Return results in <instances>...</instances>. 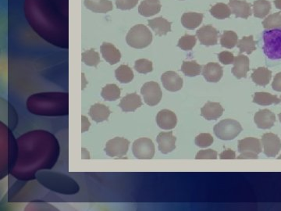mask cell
Here are the masks:
<instances>
[{
	"instance_id": "f35d334b",
	"label": "cell",
	"mask_w": 281,
	"mask_h": 211,
	"mask_svg": "<svg viewBox=\"0 0 281 211\" xmlns=\"http://www.w3.org/2000/svg\"><path fill=\"white\" fill-rule=\"evenodd\" d=\"M263 25L265 29L281 28V13L278 12L270 15L263 20Z\"/></svg>"
},
{
	"instance_id": "2e32d148",
	"label": "cell",
	"mask_w": 281,
	"mask_h": 211,
	"mask_svg": "<svg viewBox=\"0 0 281 211\" xmlns=\"http://www.w3.org/2000/svg\"><path fill=\"white\" fill-rule=\"evenodd\" d=\"M156 123L163 130H171L176 127L178 119L173 111L163 110L156 116Z\"/></svg>"
},
{
	"instance_id": "f546056e",
	"label": "cell",
	"mask_w": 281,
	"mask_h": 211,
	"mask_svg": "<svg viewBox=\"0 0 281 211\" xmlns=\"http://www.w3.org/2000/svg\"><path fill=\"white\" fill-rule=\"evenodd\" d=\"M271 10V4L267 0H256L253 3V14L258 18H264Z\"/></svg>"
},
{
	"instance_id": "bcb514c9",
	"label": "cell",
	"mask_w": 281,
	"mask_h": 211,
	"mask_svg": "<svg viewBox=\"0 0 281 211\" xmlns=\"http://www.w3.org/2000/svg\"><path fill=\"white\" fill-rule=\"evenodd\" d=\"M272 88L276 92H281V72L275 75L274 79L272 83Z\"/></svg>"
},
{
	"instance_id": "c3c4849f",
	"label": "cell",
	"mask_w": 281,
	"mask_h": 211,
	"mask_svg": "<svg viewBox=\"0 0 281 211\" xmlns=\"http://www.w3.org/2000/svg\"><path fill=\"white\" fill-rule=\"evenodd\" d=\"M91 123L89 122V119L85 117V116H81V132H87L90 128Z\"/></svg>"
},
{
	"instance_id": "ac0fdd59",
	"label": "cell",
	"mask_w": 281,
	"mask_h": 211,
	"mask_svg": "<svg viewBox=\"0 0 281 211\" xmlns=\"http://www.w3.org/2000/svg\"><path fill=\"white\" fill-rule=\"evenodd\" d=\"M229 7L231 9V13L235 15L236 17L247 19L252 15V6L246 1L230 0Z\"/></svg>"
},
{
	"instance_id": "9a60e30c",
	"label": "cell",
	"mask_w": 281,
	"mask_h": 211,
	"mask_svg": "<svg viewBox=\"0 0 281 211\" xmlns=\"http://www.w3.org/2000/svg\"><path fill=\"white\" fill-rule=\"evenodd\" d=\"M156 141L158 143L159 150L162 154H169L176 148L177 139L172 132H161L157 136Z\"/></svg>"
},
{
	"instance_id": "681fc988",
	"label": "cell",
	"mask_w": 281,
	"mask_h": 211,
	"mask_svg": "<svg viewBox=\"0 0 281 211\" xmlns=\"http://www.w3.org/2000/svg\"><path fill=\"white\" fill-rule=\"evenodd\" d=\"M81 78H82V90H84L88 82L86 81L85 77H84V74H81Z\"/></svg>"
},
{
	"instance_id": "816d5d0a",
	"label": "cell",
	"mask_w": 281,
	"mask_h": 211,
	"mask_svg": "<svg viewBox=\"0 0 281 211\" xmlns=\"http://www.w3.org/2000/svg\"><path fill=\"white\" fill-rule=\"evenodd\" d=\"M278 117H279V121H280L281 122V113L279 114V116H278Z\"/></svg>"
},
{
	"instance_id": "f5cc1de1",
	"label": "cell",
	"mask_w": 281,
	"mask_h": 211,
	"mask_svg": "<svg viewBox=\"0 0 281 211\" xmlns=\"http://www.w3.org/2000/svg\"><path fill=\"white\" fill-rule=\"evenodd\" d=\"M278 159H279V160H281V155H280V156H279V157H278Z\"/></svg>"
},
{
	"instance_id": "3957f363",
	"label": "cell",
	"mask_w": 281,
	"mask_h": 211,
	"mask_svg": "<svg viewBox=\"0 0 281 211\" xmlns=\"http://www.w3.org/2000/svg\"><path fill=\"white\" fill-rule=\"evenodd\" d=\"M31 114L39 116H67L69 114V94L67 93H41L32 95L26 102Z\"/></svg>"
},
{
	"instance_id": "6da1fadb",
	"label": "cell",
	"mask_w": 281,
	"mask_h": 211,
	"mask_svg": "<svg viewBox=\"0 0 281 211\" xmlns=\"http://www.w3.org/2000/svg\"><path fill=\"white\" fill-rule=\"evenodd\" d=\"M25 18L45 41L69 48V0H25Z\"/></svg>"
},
{
	"instance_id": "ee69618b",
	"label": "cell",
	"mask_w": 281,
	"mask_h": 211,
	"mask_svg": "<svg viewBox=\"0 0 281 211\" xmlns=\"http://www.w3.org/2000/svg\"><path fill=\"white\" fill-rule=\"evenodd\" d=\"M196 158L197 160H215L217 159V152L215 150H201L198 153Z\"/></svg>"
},
{
	"instance_id": "836d02e7",
	"label": "cell",
	"mask_w": 281,
	"mask_h": 211,
	"mask_svg": "<svg viewBox=\"0 0 281 211\" xmlns=\"http://www.w3.org/2000/svg\"><path fill=\"white\" fill-rule=\"evenodd\" d=\"M209 12H210L212 17L217 19H220V20L228 18L232 13L229 5L223 4V3H219V4L214 5L210 9Z\"/></svg>"
},
{
	"instance_id": "60d3db41",
	"label": "cell",
	"mask_w": 281,
	"mask_h": 211,
	"mask_svg": "<svg viewBox=\"0 0 281 211\" xmlns=\"http://www.w3.org/2000/svg\"><path fill=\"white\" fill-rule=\"evenodd\" d=\"M135 69L140 74H148L153 71V63L147 59H138L135 61Z\"/></svg>"
},
{
	"instance_id": "d590c367",
	"label": "cell",
	"mask_w": 281,
	"mask_h": 211,
	"mask_svg": "<svg viewBox=\"0 0 281 211\" xmlns=\"http://www.w3.org/2000/svg\"><path fill=\"white\" fill-rule=\"evenodd\" d=\"M239 37L237 34L232 31H226L221 38V44L223 47L227 49H233L237 45Z\"/></svg>"
},
{
	"instance_id": "4dcf8cb0",
	"label": "cell",
	"mask_w": 281,
	"mask_h": 211,
	"mask_svg": "<svg viewBox=\"0 0 281 211\" xmlns=\"http://www.w3.org/2000/svg\"><path fill=\"white\" fill-rule=\"evenodd\" d=\"M116 78L122 84H128L134 79L133 71L127 65H121L115 71Z\"/></svg>"
},
{
	"instance_id": "d4e9b609",
	"label": "cell",
	"mask_w": 281,
	"mask_h": 211,
	"mask_svg": "<svg viewBox=\"0 0 281 211\" xmlns=\"http://www.w3.org/2000/svg\"><path fill=\"white\" fill-rule=\"evenodd\" d=\"M161 7L160 0H144L138 7V12L143 17H149L160 13Z\"/></svg>"
},
{
	"instance_id": "ab89813d",
	"label": "cell",
	"mask_w": 281,
	"mask_h": 211,
	"mask_svg": "<svg viewBox=\"0 0 281 211\" xmlns=\"http://www.w3.org/2000/svg\"><path fill=\"white\" fill-rule=\"evenodd\" d=\"M196 41L197 40L194 35H185L182 38H180L178 47L181 50L188 51V50H191L194 48L196 45Z\"/></svg>"
},
{
	"instance_id": "44dd1931",
	"label": "cell",
	"mask_w": 281,
	"mask_h": 211,
	"mask_svg": "<svg viewBox=\"0 0 281 211\" xmlns=\"http://www.w3.org/2000/svg\"><path fill=\"white\" fill-rule=\"evenodd\" d=\"M101 53L102 57L107 63L111 65H117L121 59V53L114 45L111 43H104L101 46Z\"/></svg>"
},
{
	"instance_id": "cb8c5ba5",
	"label": "cell",
	"mask_w": 281,
	"mask_h": 211,
	"mask_svg": "<svg viewBox=\"0 0 281 211\" xmlns=\"http://www.w3.org/2000/svg\"><path fill=\"white\" fill-rule=\"evenodd\" d=\"M111 111L108 107L102 103H96L91 107L89 110V116L96 123H101L108 120L111 116Z\"/></svg>"
},
{
	"instance_id": "74e56055",
	"label": "cell",
	"mask_w": 281,
	"mask_h": 211,
	"mask_svg": "<svg viewBox=\"0 0 281 211\" xmlns=\"http://www.w3.org/2000/svg\"><path fill=\"white\" fill-rule=\"evenodd\" d=\"M202 66L196 61H184L181 67V71L186 76L196 77L200 74Z\"/></svg>"
},
{
	"instance_id": "7c38bea8",
	"label": "cell",
	"mask_w": 281,
	"mask_h": 211,
	"mask_svg": "<svg viewBox=\"0 0 281 211\" xmlns=\"http://www.w3.org/2000/svg\"><path fill=\"white\" fill-rule=\"evenodd\" d=\"M263 151L267 157H276L281 149V141L277 135L273 133H267L262 138Z\"/></svg>"
},
{
	"instance_id": "f907efd6",
	"label": "cell",
	"mask_w": 281,
	"mask_h": 211,
	"mask_svg": "<svg viewBox=\"0 0 281 211\" xmlns=\"http://www.w3.org/2000/svg\"><path fill=\"white\" fill-rule=\"evenodd\" d=\"M274 4L276 8L281 10V0H274Z\"/></svg>"
},
{
	"instance_id": "7bdbcfd3",
	"label": "cell",
	"mask_w": 281,
	"mask_h": 211,
	"mask_svg": "<svg viewBox=\"0 0 281 211\" xmlns=\"http://www.w3.org/2000/svg\"><path fill=\"white\" fill-rule=\"evenodd\" d=\"M138 3V0H116V6L120 10H129L135 8Z\"/></svg>"
},
{
	"instance_id": "e575fe53",
	"label": "cell",
	"mask_w": 281,
	"mask_h": 211,
	"mask_svg": "<svg viewBox=\"0 0 281 211\" xmlns=\"http://www.w3.org/2000/svg\"><path fill=\"white\" fill-rule=\"evenodd\" d=\"M81 60L87 66L95 67V68H96L101 61L99 53L92 50V49L82 53Z\"/></svg>"
},
{
	"instance_id": "8992f818",
	"label": "cell",
	"mask_w": 281,
	"mask_h": 211,
	"mask_svg": "<svg viewBox=\"0 0 281 211\" xmlns=\"http://www.w3.org/2000/svg\"><path fill=\"white\" fill-rule=\"evenodd\" d=\"M126 41L129 47L132 48H146L153 41V34L146 26L143 25H138L131 28Z\"/></svg>"
},
{
	"instance_id": "7402d4cb",
	"label": "cell",
	"mask_w": 281,
	"mask_h": 211,
	"mask_svg": "<svg viewBox=\"0 0 281 211\" xmlns=\"http://www.w3.org/2000/svg\"><path fill=\"white\" fill-rule=\"evenodd\" d=\"M249 59L248 56L245 55H239L234 59L233 62V68L232 69V73L236 78H246L247 74L249 71Z\"/></svg>"
},
{
	"instance_id": "d6986e66",
	"label": "cell",
	"mask_w": 281,
	"mask_h": 211,
	"mask_svg": "<svg viewBox=\"0 0 281 211\" xmlns=\"http://www.w3.org/2000/svg\"><path fill=\"white\" fill-rule=\"evenodd\" d=\"M205 79L209 82H218L222 78L224 71L222 67L217 63H209L202 69Z\"/></svg>"
},
{
	"instance_id": "f6af8a7d",
	"label": "cell",
	"mask_w": 281,
	"mask_h": 211,
	"mask_svg": "<svg viewBox=\"0 0 281 211\" xmlns=\"http://www.w3.org/2000/svg\"><path fill=\"white\" fill-rule=\"evenodd\" d=\"M219 60L224 65H229L233 64L234 62V56L230 52L224 51L221 52L218 55Z\"/></svg>"
},
{
	"instance_id": "e0dca14e",
	"label": "cell",
	"mask_w": 281,
	"mask_h": 211,
	"mask_svg": "<svg viewBox=\"0 0 281 211\" xmlns=\"http://www.w3.org/2000/svg\"><path fill=\"white\" fill-rule=\"evenodd\" d=\"M254 121L258 129H270L276 122V116L269 110H260L255 114Z\"/></svg>"
},
{
	"instance_id": "7dc6e473",
	"label": "cell",
	"mask_w": 281,
	"mask_h": 211,
	"mask_svg": "<svg viewBox=\"0 0 281 211\" xmlns=\"http://www.w3.org/2000/svg\"><path fill=\"white\" fill-rule=\"evenodd\" d=\"M221 160H233V159L236 158L235 152L233 150H227L224 152L221 153V155H220Z\"/></svg>"
},
{
	"instance_id": "52a82bcc",
	"label": "cell",
	"mask_w": 281,
	"mask_h": 211,
	"mask_svg": "<svg viewBox=\"0 0 281 211\" xmlns=\"http://www.w3.org/2000/svg\"><path fill=\"white\" fill-rule=\"evenodd\" d=\"M242 127L237 120L225 119L214 127V133L222 140H232L242 132Z\"/></svg>"
},
{
	"instance_id": "f1b7e54d",
	"label": "cell",
	"mask_w": 281,
	"mask_h": 211,
	"mask_svg": "<svg viewBox=\"0 0 281 211\" xmlns=\"http://www.w3.org/2000/svg\"><path fill=\"white\" fill-rule=\"evenodd\" d=\"M272 78V71L266 68H258L252 74V79L260 86H267Z\"/></svg>"
},
{
	"instance_id": "30bf717a",
	"label": "cell",
	"mask_w": 281,
	"mask_h": 211,
	"mask_svg": "<svg viewBox=\"0 0 281 211\" xmlns=\"http://www.w3.org/2000/svg\"><path fill=\"white\" fill-rule=\"evenodd\" d=\"M141 93L143 96L145 103L150 107L157 105L163 97L160 85L155 81H149L144 84L141 89Z\"/></svg>"
},
{
	"instance_id": "83f0119b",
	"label": "cell",
	"mask_w": 281,
	"mask_h": 211,
	"mask_svg": "<svg viewBox=\"0 0 281 211\" xmlns=\"http://www.w3.org/2000/svg\"><path fill=\"white\" fill-rule=\"evenodd\" d=\"M203 20V14L198 13H185L181 17V23L187 29L193 30L199 26Z\"/></svg>"
},
{
	"instance_id": "d6a6232c",
	"label": "cell",
	"mask_w": 281,
	"mask_h": 211,
	"mask_svg": "<svg viewBox=\"0 0 281 211\" xmlns=\"http://www.w3.org/2000/svg\"><path fill=\"white\" fill-rule=\"evenodd\" d=\"M281 99L274 95L268 93H256L254 95L253 102L261 106L279 104Z\"/></svg>"
},
{
	"instance_id": "ba28073f",
	"label": "cell",
	"mask_w": 281,
	"mask_h": 211,
	"mask_svg": "<svg viewBox=\"0 0 281 211\" xmlns=\"http://www.w3.org/2000/svg\"><path fill=\"white\" fill-rule=\"evenodd\" d=\"M239 151L241 155L237 157L239 160H250L258 159V154L262 152L261 142L255 138H246L239 142Z\"/></svg>"
},
{
	"instance_id": "4fadbf2b",
	"label": "cell",
	"mask_w": 281,
	"mask_h": 211,
	"mask_svg": "<svg viewBox=\"0 0 281 211\" xmlns=\"http://www.w3.org/2000/svg\"><path fill=\"white\" fill-rule=\"evenodd\" d=\"M196 36L201 44L204 46H215L218 43L219 32L214 27L206 25L196 32Z\"/></svg>"
},
{
	"instance_id": "b9f144b4",
	"label": "cell",
	"mask_w": 281,
	"mask_h": 211,
	"mask_svg": "<svg viewBox=\"0 0 281 211\" xmlns=\"http://www.w3.org/2000/svg\"><path fill=\"white\" fill-rule=\"evenodd\" d=\"M213 143V138L209 133H202L196 138V144L201 148H206Z\"/></svg>"
},
{
	"instance_id": "8d00e7d4",
	"label": "cell",
	"mask_w": 281,
	"mask_h": 211,
	"mask_svg": "<svg viewBox=\"0 0 281 211\" xmlns=\"http://www.w3.org/2000/svg\"><path fill=\"white\" fill-rule=\"evenodd\" d=\"M256 43L254 41L253 36L244 37L237 43V47L241 53H246L251 54L256 50Z\"/></svg>"
},
{
	"instance_id": "5b68a950",
	"label": "cell",
	"mask_w": 281,
	"mask_h": 211,
	"mask_svg": "<svg viewBox=\"0 0 281 211\" xmlns=\"http://www.w3.org/2000/svg\"><path fill=\"white\" fill-rule=\"evenodd\" d=\"M263 51L270 59H281V29H270L263 32Z\"/></svg>"
},
{
	"instance_id": "603a6c76",
	"label": "cell",
	"mask_w": 281,
	"mask_h": 211,
	"mask_svg": "<svg viewBox=\"0 0 281 211\" xmlns=\"http://www.w3.org/2000/svg\"><path fill=\"white\" fill-rule=\"evenodd\" d=\"M224 108L219 102H208L201 109V115L208 120H217L223 115Z\"/></svg>"
},
{
	"instance_id": "ffe728a7",
	"label": "cell",
	"mask_w": 281,
	"mask_h": 211,
	"mask_svg": "<svg viewBox=\"0 0 281 211\" xmlns=\"http://www.w3.org/2000/svg\"><path fill=\"white\" fill-rule=\"evenodd\" d=\"M142 99L137 93H132L122 98L118 107L125 113L135 112L142 106Z\"/></svg>"
},
{
	"instance_id": "8fae6325",
	"label": "cell",
	"mask_w": 281,
	"mask_h": 211,
	"mask_svg": "<svg viewBox=\"0 0 281 211\" xmlns=\"http://www.w3.org/2000/svg\"><path fill=\"white\" fill-rule=\"evenodd\" d=\"M129 145L130 142L127 139L116 137L106 142L104 150L109 157H121L127 154Z\"/></svg>"
},
{
	"instance_id": "7a4b0ae2",
	"label": "cell",
	"mask_w": 281,
	"mask_h": 211,
	"mask_svg": "<svg viewBox=\"0 0 281 211\" xmlns=\"http://www.w3.org/2000/svg\"><path fill=\"white\" fill-rule=\"evenodd\" d=\"M17 142V158L10 172L18 179H33L37 171L51 168L59 157L57 140L46 131L28 132Z\"/></svg>"
},
{
	"instance_id": "db71d44e",
	"label": "cell",
	"mask_w": 281,
	"mask_h": 211,
	"mask_svg": "<svg viewBox=\"0 0 281 211\" xmlns=\"http://www.w3.org/2000/svg\"><path fill=\"white\" fill-rule=\"evenodd\" d=\"M280 99H281V96H280Z\"/></svg>"
},
{
	"instance_id": "5bb4252c",
	"label": "cell",
	"mask_w": 281,
	"mask_h": 211,
	"mask_svg": "<svg viewBox=\"0 0 281 211\" xmlns=\"http://www.w3.org/2000/svg\"><path fill=\"white\" fill-rule=\"evenodd\" d=\"M163 87L169 92H178L183 87V79L175 71H166L161 77Z\"/></svg>"
},
{
	"instance_id": "9c48e42d",
	"label": "cell",
	"mask_w": 281,
	"mask_h": 211,
	"mask_svg": "<svg viewBox=\"0 0 281 211\" xmlns=\"http://www.w3.org/2000/svg\"><path fill=\"white\" fill-rule=\"evenodd\" d=\"M132 152L135 158L139 160H150L155 155V145L148 138H141L134 142Z\"/></svg>"
},
{
	"instance_id": "277c9868",
	"label": "cell",
	"mask_w": 281,
	"mask_h": 211,
	"mask_svg": "<svg viewBox=\"0 0 281 211\" xmlns=\"http://www.w3.org/2000/svg\"><path fill=\"white\" fill-rule=\"evenodd\" d=\"M37 179L49 189L65 195H74L79 190V187L72 178L53 172H40L37 174Z\"/></svg>"
},
{
	"instance_id": "1f68e13d",
	"label": "cell",
	"mask_w": 281,
	"mask_h": 211,
	"mask_svg": "<svg viewBox=\"0 0 281 211\" xmlns=\"http://www.w3.org/2000/svg\"><path fill=\"white\" fill-rule=\"evenodd\" d=\"M121 90L115 84H108L102 88L101 96L105 101H116L120 99Z\"/></svg>"
},
{
	"instance_id": "4316f807",
	"label": "cell",
	"mask_w": 281,
	"mask_h": 211,
	"mask_svg": "<svg viewBox=\"0 0 281 211\" xmlns=\"http://www.w3.org/2000/svg\"><path fill=\"white\" fill-rule=\"evenodd\" d=\"M148 26L158 36L166 35L171 31V23L163 17H156L148 20Z\"/></svg>"
},
{
	"instance_id": "484cf974",
	"label": "cell",
	"mask_w": 281,
	"mask_h": 211,
	"mask_svg": "<svg viewBox=\"0 0 281 211\" xmlns=\"http://www.w3.org/2000/svg\"><path fill=\"white\" fill-rule=\"evenodd\" d=\"M84 4L86 8L96 13H106L114 9L110 0H84Z\"/></svg>"
}]
</instances>
